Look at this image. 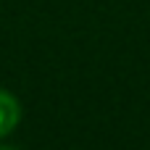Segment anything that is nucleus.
I'll return each mask as SVG.
<instances>
[{
	"label": "nucleus",
	"mask_w": 150,
	"mask_h": 150,
	"mask_svg": "<svg viewBox=\"0 0 150 150\" xmlns=\"http://www.w3.org/2000/svg\"><path fill=\"white\" fill-rule=\"evenodd\" d=\"M21 124V103L11 90L0 87V140Z\"/></svg>",
	"instance_id": "nucleus-1"
},
{
	"label": "nucleus",
	"mask_w": 150,
	"mask_h": 150,
	"mask_svg": "<svg viewBox=\"0 0 150 150\" xmlns=\"http://www.w3.org/2000/svg\"><path fill=\"white\" fill-rule=\"evenodd\" d=\"M0 150H16V148H13V145H3V142H0Z\"/></svg>",
	"instance_id": "nucleus-2"
}]
</instances>
